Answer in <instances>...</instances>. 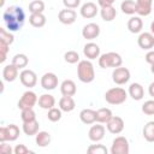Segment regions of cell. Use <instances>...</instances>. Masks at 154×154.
Here are the masks:
<instances>
[{"label":"cell","instance_id":"6da1fadb","mask_svg":"<svg viewBox=\"0 0 154 154\" xmlns=\"http://www.w3.org/2000/svg\"><path fill=\"white\" fill-rule=\"evenodd\" d=\"M2 19L6 24V28L8 31H18L22 29L24 20H25V13L22 7L19 6H10L5 10L2 14Z\"/></svg>","mask_w":154,"mask_h":154},{"label":"cell","instance_id":"7a4b0ae2","mask_svg":"<svg viewBox=\"0 0 154 154\" xmlns=\"http://www.w3.org/2000/svg\"><path fill=\"white\" fill-rule=\"evenodd\" d=\"M77 76L78 79L83 83H90L95 78L94 66L89 60H79L77 65Z\"/></svg>","mask_w":154,"mask_h":154},{"label":"cell","instance_id":"3957f363","mask_svg":"<svg viewBox=\"0 0 154 154\" xmlns=\"http://www.w3.org/2000/svg\"><path fill=\"white\" fill-rule=\"evenodd\" d=\"M126 97H128V93L125 91V89L120 87L111 88L105 93V100L109 105H122L123 102L126 101Z\"/></svg>","mask_w":154,"mask_h":154},{"label":"cell","instance_id":"277c9868","mask_svg":"<svg viewBox=\"0 0 154 154\" xmlns=\"http://www.w3.org/2000/svg\"><path fill=\"white\" fill-rule=\"evenodd\" d=\"M122 63H123L122 57L116 52H108L99 57V66L102 69H108V67L116 69L118 66H122Z\"/></svg>","mask_w":154,"mask_h":154},{"label":"cell","instance_id":"5b68a950","mask_svg":"<svg viewBox=\"0 0 154 154\" xmlns=\"http://www.w3.org/2000/svg\"><path fill=\"white\" fill-rule=\"evenodd\" d=\"M19 136V128L16 124H10L7 126L0 128V142L16 141Z\"/></svg>","mask_w":154,"mask_h":154},{"label":"cell","instance_id":"8992f818","mask_svg":"<svg viewBox=\"0 0 154 154\" xmlns=\"http://www.w3.org/2000/svg\"><path fill=\"white\" fill-rule=\"evenodd\" d=\"M129 150H130L129 141L124 136H118L113 140L111 147L112 154H129Z\"/></svg>","mask_w":154,"mask_h":154},{"label":"cell","instance_id":"52a82bcc","mask_svg":"<svg viewBox=\"0 0 154 154\" xmlns=\"http://www.w3.org/2000/svg\"><path fill=\"white\" fill-rule=\"evenodd\" d=\"M37 101H38V100H37L36 94H35L34 91H31V90H26V91L22 95V97L19 99V101H18V108H19V109L32 108V107L36 105Z\"/></svg>","mask_w":154,"mask_h":154},{"label":"cell","instance_id":"ba28073f","mask_svg":"<svg viewBox=\"0 0 154 154\" xmlns=\"http://www.w3.org/2000/svg\"><path fill=\"white\" fill-rule=\"evenodd\" d=\"M112 79H113V82L116 84L123 85V84L129 82V79H130V71L126 67L118 66L112 72Z\"/></svg>","mask_w":154,"mask_h":154},{"label":"cell","instance_id":"9c48e42d","mask_svg":"<svg viewBox=\"0 0 154 154\" xmlns=\"http://www.w3.org/2000/svg\"><path fill=\"white\" fill-rule=\"evenodd\" d=\"M19 79H20V83L26 87V88H32L36 85L37 83V76L36 73L32 71V70H28V69H24L20 73H19Z\"/></svg>","mask_w":154,"mask_h":154},{"label":"cell","instance_id":"30bf717a","mask_svg":"<svg viewBox=\"0 0 154 154\" xmlns=\"http://www.w3.org/2000/svg\"><path fill=\"white\" fill-rule=\"evenodd\" d=\"M41 87L45 90H53L58 87V77L53 72H47L41 77Z\"/></svg>","mask_w":154,"mask_h":154},{"label":"cell","instance_id":"8fae6325","mask_svg":"<svg viewBox=\"0 0 154 154\" xmlns=\"http://www.w3.org/2000/svg\"><path fill=\"white\" fill-rule=\"evenodd\" d=\"M58 19H59L60 23L66 24V25H70V24H72V23L76 22V19H77V13H76L75 10H72V8H66V7H65L64 10H61V11L59 12Z\"/></svg>","mask_w":154,"mask_h":154},{"label":"cell","instance_id":"7c38bea8","mask_svg":"<svg viewBox=\"0 0 154 154\" xmlns=\"http://www.w3.org/2000/svg\"><path fill=\"white\" fill-rule=\"evenodd\" d=\"M100 35V26L96 23H88L82 29V36L87 40H94Z\"/></svg>","mask_w":154,"mask_h":154},{"label":"cell","instance_id":"4fadbf2b","mask_svg":"<svg viewBox=\"0 0 154 154\" xmlns=\"http://www.w3.org/2000/svg\"><path fill=\"white\" fill-rule=\"evenodd\" d=\"M97 11H99V8H97L96 4L91 2V1H88V2L83 4V5L81 6V10H79L81 16H82L83 18H87V19L94 18V17L97 14Z\"/></svg>","mask_w":154,"mask_h":154},{"label":"cell","instance_id":"5bb4252c","mask_svg":"<svg viewBox=\"0 0 154 154\" xmlns=\"http://www.w3.org/2000/svg\"><path fill=\"white\" fill-rule=\"evenodd\" d=\"M107 126V130L111 132V134H114V135H118L120 134L123 130H124V120L120 118V117H112L111 120L106 124Z\"/></svg>","mask_w":154,"mask_h":154},{"label":"cell","instance_id":"9a60e30c","mask_svg":"<svg viewBox=\"0 0 154 154\" xmlns=\"http://www.w3.org/2000/svg\"><path fill=\"white\" fill-rule=\"evenodd\" d=\"M137 43L140 48L149 51L154 47V35L152 32H142L137 38Z\"/></svg>","mask_w":154,"mask_h":154},{"label":"cell","instance_id":"2e32d148","mask_svg":"<svg viewBox=\"0 0 154 154\" xmlns=\"http://www.w3.org/2000/svg\"><path fill=\"white\" fill-rule=\"evenodd\" d=\"M153 11V0H136V13L138 16H149Z\"/></svg>","mask_w":154,"mask_h":154},{"label":"cell","instance_id":"e0dca14e","mask_svg":"<svg viewBox=\"0 0 154 154\" xmlns=\"http://www.w3.org/2000/svg\"><path fill=\"white\" fill-rule=\"evenodd\" d=\"M105 136V126L100 124H96V125H93L90 129H89V132H88V137L90 141L93 142H100Z\"/></svg>","mask_w":154,"mask_h":154},{"label":"cell","instance_id":"ac0fdd59","mask_svg":"<svg viewBox=\"0 0 154 154\" xmlns=\"http://www.w3.org/2000/svg\"><path fill=\"white\" fill-rule=\"evenodd\" d=\"M83 53H84L85 58H88L89 60L96 59V58L100 57V47L94 42H89V43H87L84 46Z\"/></svg>","mask_w":154,"mask_h":154},{"label":"cell","instance_id":"d6986e66","mask_svg":"<svg viewBox=\"0 0 154 154\" xmlns=\"http://www.w3.org/2000/svg\"><path fill=\"white\" fill-rule=\"evenodd\" d=\"M18 67L14 66L13 64H8L4 67L2 70V78L6 82H13L18 77Z\"/></svg>","mask_w":154,"mask_h":154},{"label":"cell","instance_id":"ffe728a7","mask_svg":"<svg viewBox=\"0 0 154 154\" xmlns=\"http://www.w3.org/2000/svg\"><path fill=\"white\" fill-rule=\"evenodd\" d=\"M60 91L63 94V96H73L77 91L76 84L71 79H65L61 82L60 84Z\"/></svg>","mask_w":154,"mask_h":154},{"label":"cell","instance_id":"44dd1931","mask_svg":"<svg viewBox=\"0 0 154 154\" xmlns=\"http://www.w3.org/2000/svg\"><path fill=\"white\" fill-rule=\"evenodd\" d=\"M129 95L134 100L140 101L144 96V89L140 83H131L130 87H129Z\"/></svg>","mask_w":154,"mask_h":154},{"label":"cell","instance_id":"7402d4cb","mask_svg":"<svg viewBox=\"0 0 154 154\" xmlns=\"http://www.w3.org/2000/svg\"><path fill=\"white\" fill-rule=\"evenodd\" d=\"M79 119L84 124H93L96 122V111L90 108H84L79 112Z\"/></svg>","mask_w":154,"mask_h":154},{"label":"cell","instance_id":"603a6c76","mask_svg":"<svg viewBox=\"0 0 154 154\" xmlns=\"http://www.w3.org/2000/svg\"><path fill=\"white\" fill-rule=\"evenodd\" d=\"M143 28V22L141 19V17L138 16H134L128 20V29L130 32L132 34H138Z\"/></svg>","mask_w":154,"mask_h":154},{"label":"cell","instance_id":"cb8c5ba5","mask_svg":"<svg viewBox=\"0 0 154 154\" xmlns=\"http://www.w3.org/2000/svg\"><path fill=\"white\" fill-rule=\"evenodd\" d=\"M37 102H38V106L41 108H43V109H51L55 105V99L51 94H42L38 97V101Z\"/></svg>","mask_w":154,"mask_h":154},{"label":"cell","instance_id":"d4e9b609","mask_svg":"<svg viewBox=\"0 0 154 154\" xmlns=\"http://www.w3.org/2000/svg\"><path fill=\"white\" fill-rule=\"evenodd\" d=\"M76 107V102L72 99V96H63L59 100V108L63 112H71Z\"/></svg>","mask_w":154,"mask_h":154},{"label":"cell","instance_id":"484cf974","mask_svg":"<svg viewBox=\"0 0 154 154\" xmlns=\"http://www.w3.org/2000/svg\"><path fill=\"white\" fill-rule=\"evenodd\" d=\"M100 14H101V18L105 22H112L117 16V11L112 5L102 6L101 10H100Z\"/></svg>","mask_w":154,"mask_h":154},{"label":"cell","instance_id":"4316f807","mask_svg":"<svg viewBox=\"0 0 154 154\" xmlns=\"http://www.w3.org/2000/svg\"><path fill=\"white\" fill-rule=\"evenodd\" d=\"M113 117L112 114V111L109 108H100L96 111V122L97 123H101V124H107L111 118Z\"/></svg>","mask_w":154,"mask_h":154},{"label":"cell","instance_id":"83f0119b","mask_svg":"<svg viewBox=\"0 0 154 154\" xmlns=\"http://www.w3.org/2000/svg\"><path fill=\"white\" fill-rule=\"evenodd\" d=\"M38 122L36 119L30 120V122H23V131L28 136L36 135L38 132Z\"/></svg>","mask_w":154,"mask_h":154},{"label":"cell","instance_id":"f1b7e54d","mask_svg":"<svg viewBox=\"0 0 154 154\" xmlns=\"http://www.w3.org/2000/svg\"><path fill=\"white\" fill-rule=\"evenodd\" d=\"M29 22L34 28H42L46 24V17L43 13H31Z\"/></svg>","mask_w":154,"mask_h":154},{"label":"cell","instance_id":"f546056e","mask_svg":"<svg viewBox=\"0 0 154 154\" xmlns=\"http://www.w3.org/2000/svg\"><path fill=\"white\" fill-rule=\"evenodd\" d=\"M35 142L38 147H47L51 143V135L47 131H38L35 137Z\"/></svg>","mask_w":154,"mask_h":154},{"label":"cell","instance_id":"4dcf8cb0","mask_svg":"<svg viewBox=\"0 0 154 154\" xmlns=\"http://www.w3.org/2000/svg\"><path fill=\"white\" fill-rule=\"evenodd\" d=\"M120 10L125 14H135L136 13V2L134 0H124L120 4Z\"/></svg>","mask_w":154,"mask_h":154},{"label":"cell","instance_id":"1f68e13d","mask_svg":"<svg viewBox=\"0 0 154 154\" xmlns=\"http://www.w3.org/2000/svg\"><path fill=\"white\" fill-rule=\"evenodd\" d=\"M29 63V59L25 54L23 53H19V54H16L13 58H12V64L14 66H17L18 69H24Z\"/></svg>","mask_w":154,"mask_h":154},{"label":"cell","instance_id":"d6a6232c","mask_svg":"<svg viewBox=\"0 0 154 154\" xmlns=\"http://www.w3.org/2000/svg\"><path fill=\"white\" fill-rule=\"evenodd\" d=\"M143 137L148 142H154V122H148L143 128Z\"/></svg>","mask_w":154,"mask_h":154},{"label":"cell","instance_id":"836d02e7","mask_svg":"<svg viewBox=\"0 0 154 154\" xmlns=\"http://www.w3.org/2000/svg\"><path fill=\"white\" fill-rule=\"evenodd\" d=\"M29 11L31 13H42L45 11V2L42 0H32L29 4Z\"/></svg>","mask_w":154,"mask_h":154},{"label":"cell","instance_id":"e575fe53","mask_svg":"<svg viewBox=\"0 0 154 154\" xmlns=\"http://www.w3.org/2000/svg\"><path fill=\"white\" fill-rule=\"evenodd\" d=\"M13 41H14V37H13V35L10 32V31H7V30H5L4 28H0V42H2V43H5V45H12L13 43Z\"/></svg>","mask_w":154,"mask_h":154},{"label":"cell","instance_id":"d590c367","mask_svg":"<svg viewBox=\"0 0 154 154\" xmlns=\"http://www.w3.org/2000/svg\"><path fill=\"white\" fill-rule=\"evenodd\" d=\"M87 152L89 154H107L108 149L103 144H91L88 147Z\"/></svg>","mask_w":154,"mask_h":154},{"label":"cell","instance_id":"8d00e7d4","mask_svg":"<svg viewBox=\"0 0 154 154\" xmlns=\"http://www.w3.org/2000/svg\"><path fill=\"white\" fill-rule=\"evenodd\" d=\"M47 118H48L51 122H53V123L60 120V119H61V109H60V108H55V107L48 109Z\"/></svg>","mask_w":154,"mask_h":154},{"label":"cell","instance_id":"74e56055","mask_svg":"<svg viewBox=\"0 0 154 154\" xmlns=\"http://www.w3.org/2000/svg\"><path fill=\"white\" fill-rule=\"evenodd\" d=\"M64 59L66 63L69 64H76V63H79V55L77 52L75 51H67L65 54H64Z\"/></svg>","mask_w":154,"mask_h":154},{"label":"cell","instance_id":"f35d334b","mask_svg":"<svg viewBox=\"0 0 154 154\" xmlns=\"http://www.w3.org/2000/svg\"><path fill=\"white\" fill-rule=\"evenodd\" d=\"M20 118L23 122H30V120L36 119V113L34 112L32 108H25V109H22Z\"/></svg>","mask_w":154,"mask_h":154},{"label":"cell","instance_id":"ab89813d","mask_svg":"<svg viewBox=\"0 0 154 154\" xmlns=\"http://www.w3.org/2000/svg\"><path fill=\"white\" fill-rule=\"evenodd\" d=\"M142 112L148 114V116H152L154 114V100H148L146 101L143 105H142Z\"/></svg>","mask_w":154,"mask_h":154},{"label":"cell","instance_id":"60d3db41","mask_svg":"<svg viewBox=\"0 0 154 154\" xmlns=\"http://www.w3.org/2000/svg\"><path fill=\"white\" fill-rule=\"evenodd\" d=\"M10 46L8 45H5L2 42H0V53H1V59H0V63H4L6 60V55H7V52L10 51L8 48Z\"/></svg>","mask_w":154,"mask_h":154},{"label":"cell","instance_id":"b9f144b4","mask_svg":"<svg viewBox=\"0 0 154 154\" xmlns=\"http://www.w3.org/2000/svg\"><path fill=\"white\" fill-rule=\"evenodd\" d=\"M63 4L66 8H76L79 6L81 4V0H63Z\"/></svg>","mask_w":154,"mask_h":154},{"label":"cell","instance_id":"7bdbcfd3","mask_svg":"<svg viewBox=\"0 0 154 154\" xmlns=\"http://www.w3.org/2000/svg\"><path fill=\"white\" fill-rule=\"evenodd\" d=\"M14 154H28V153H32L31 150H29L24 144H17L13 149Z\"/></svg>","mask_w":154,"mask_h":154},{"label":"cell","instance_id":"ee69618b","mask_svg":"<svg viewBox=\"0 0 154 154\" xmlns=\"http://www.w3.org/2000/svg\"><path fill=\"white\" fill-rule=\"evenodd\" d=\"M0 152L2 154H11L12 153V148L6 142H1V144H0Z\"/></svg>","mask_w":154,"mask_h":154},{"label":"cell","instance_id":"f6af8a7d","mask_svg":"<svg viewBox=\"0 0 154 154\" xmlns=\"http://www.w3.org/2000/svg\"><path fill=\"white\" fill-rule=\"evenodd\" d=\"M146 61L148 64H154V51H149L147 54H146Z\"/></svg>","mask_w":154,"mask_h":154},{"label":"cell","instance_id":"bcb514c9","mask_svg":"<svg viewBox=\"0 0 154 154\" xmlns=\"http://www.w3.org/2000/svg\"><path fill=\"white\" fill-rule=\"evenodd\" d=\"M116 0H97V4H99V6H108V5H112L113 2H114Z\"/></svg>","mask_w":154,"mask_h":154},{"label":"cell","instance_id":"7dc6e473","mask_svg":"<svg viewBox=\"0 0 154 154\" xmlns=\"http://www.w3.org/2000/svg\"><path fill=\"white\" fill-rule=\"evenodd\" d=\"M148 93H149L150 96L154 97V82H152V83L149 84V87H148Z\"/></svg>","mask_w":154,"mask_h":154},{"label":"cell","instance_id":"c3c4849f","mask_svg":"<svg viewBox=\"0 0 154 154\" xmlns=\"http://www.w3.org/2000/svg\"><path fill=\"white\" fill-rule=\"evenodd\" d=\"M150 32L154 35V20L152 22V24H150Z\"/></svg>","mask_w":154,"mask_h":154},{"label":"cell","instance_id":"681fc988","mask_svg":"<svg viewBox=\"0 0 154 154\" xmlns=\"http://www.w3.org/2000/svg\"><path fill=\"white\" fill-rule=\"evenodd\" d=\"M150 71H152V73H154V64L150 65Z\"/></svg>","mask_w":154,"mask_h":154},{"label":"cell","instance_id":"f907efd6","mask_svg":"<svg viewBox=\"0 0 154 154\" xmlns=\"http://www.w3.org/2000/svg\"><path fill=\"white\" fill-rule=\"evenodd\" d=\"M4 2H5V0H1V2H0V6H4Z\"/></svg>","mask_w":154,"mask_h":154},{"label":"cell","instance_id":"816d5d0a","mask_svg":"<svg viewBox=\"0 0 154 154\" xmlns=\"http://www.w3.org/2000/svg\"><path fill=\"white\" fill-rule=\"evenodd\" d=\"M153 10H154V8H153Z\"/></svg>","mask_w":154,"mask_h":154}]
</instances>
